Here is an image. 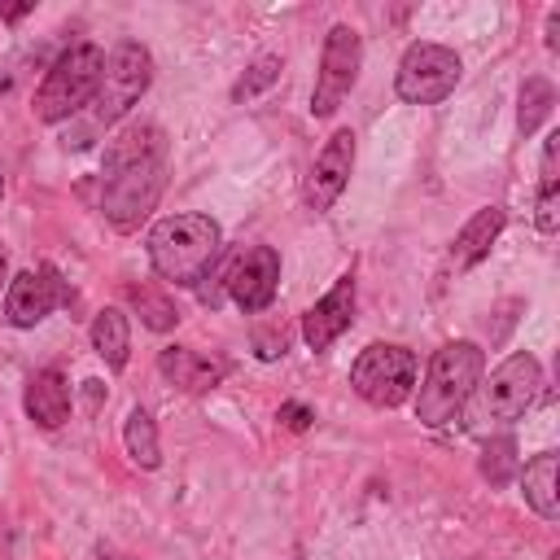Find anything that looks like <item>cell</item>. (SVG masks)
I'll list each match as a JSON object with an SVG mask.
<instances>
[{"label": "cell", "mask_w": 560, "mask_h": 560, "mask_svg": "<svg viewBox=\"0 0 560 560\" xmlns=\"http://www.w3.org/2000/svg\"><path fill=\"white\" fill-rule=\"evenodd\" d=\"M166 188V131L131 122L118 131L101 162V210L118 232H136Z\"/></svg>", "instance_id": "cell-1"}, {"label": "cell", "mask_w": 560, "mask_h": 560, "mask_svg": "<svg viewBox=\"0 0 560 560\" xmlns=\"http://www.w3.org/2000/svg\"><path fill=\"white\" fill-rule=\"evenodd\" d=\"M144 249H149V262L153 271L175 284V289H192L210 276L219 249H223V228L210 219V214H166L149 228L144 236Z\"/></svg>", "instance_id": "cell-2"}, {"label": "cell", "mask_w": 560, "mask_h": 560, "mask_svg": "<svg viewBox=\"0 0 560 560\" xmlns=\"http://www.w3.org/2000/svg\"><path fill=\"white\" fill-rule=\"evenodd\" d=\"M481 372H486V354L477 341H446L442 350H433L420 394H416V420L429 429L455 424L459 411L468 407Z\"/></svg>", "instance_id": "cell-3"}, {"label": "cell", "mask_w": 560, "mask_h": 560, "mask_svg": "<svg viewBox=\"0 0 560 560\" xmlns=\"http://www.w3.org/2000/svg\"><path fill=\"white\" fill-rule=\"evenodd\" d=\"M101 70H105V52L96 44H70L52 70L44 74L39 92H35V118L39 122H66L74 118L92 96H96V83H101Z\"/></svg>", "instance_id": "cell-4"}, {"label": "cell", "mask_w": 560, "mask_h": 560, "mask_svg": "<svg viewBox=\"0 0 560 560\" xmlns=\"http://www.w3.org/2000/svg\"><path fill=\"white\" fill-rule=\"evenodd\" d=\"M538 385H542V368L534 354L516 350L508 354L486 381H477V398H472V424H512L521 420L534 398H538Z\"/></svg>", "instance_id": "cell-5"}, {"label": "cell", "mask_w": 560, "mask_h": 560, "mask_svg": "<svg viewBox=\"0 0 560 560\" xmlns=\"http://www.w3.org/2000/svg\"><path fill=\"white\" fill-rule=\"evenodd\" d=\"M416 354L407 346H394V341H372L368 350H359L354 368H350V385L363 402L389 411V407H402L416 389Z\"/></svg>", "instance_id": "cell-6"}, {"label": "cell", "mask_w": 560, "mask_h": 560, "mask_svg": "<svg viewBox=\"0 0 560 560\" xmlns=\"http://www.w3.org/2000/svg\"><path fill=\"white\" fill-rule=\"evenodd\" d=\"M149 79H153V57H149V48L136 44V39L114 44V52L105 57L96 96L88 101V105H92V127H114V122L144 96Z\"/></svg>", "instance_id": "cell-7"}, {"label": "cell", "mask_w": 560, "mask_h": 560, "mask_svg": "<svg viewBox=\"0 0 560 560\" xmlns=\"http://www.w3.org/2000/svg\"><path fill=\"white\" fill-rule=\"evenodd\" d=\"M459 74H464V61H459L455 48L420 39V44H411L402 52L398 74H394V92L407 105H438V101H446L455 92Z\"/></svg>", "instance_id": "cell-8"}, {"label": "cell", "mask_w": 560, "mask_h": 560, "mask_svg": "<svg viewBox=\"0 0 560 560\" xmlns=\"http://www.w3.org/2000/svg\"><path fill=\"white\" fill-rule=\"evenodd\" d=\"M359 66H363V39H359L354 26L337 22L324 35V52H319V70H315V92H311V114L315 118L337 114V105L350 96V88L359 79Z\"/></svg>", "instance_id": "cell-9"}, {"label": "cell", "mask_w": 560, "mask_h": 560, "mask_svg": "<svg viewBox=\"0 0 560 560\" xmlns=\"http://www.w3.org/2000/svg\"><path fill=\"white\" fill-rule=\"evenodd\" d=\"M276 289H280V254L271 245H245L223 271V293L245 315H262L276 302Z\"/></svg>", "instance_id": "cell-10"}, {"label": "cell", "mask_w": 560, "mask_h": 560, "mask_svg": "<svg viewBox=\"0 0 560 560\" xmlns=\"http://www.w3.org/2000/svg\"><path fill=\"white\" fill-rule=\"evenodd\" d=\"M70 302V284L61 280V271L52 262H39L31 271H18L9 276V289H4V319L13 328H35L39 319H48L57 306Z\"/></svg>", "instance_id": "cell-11"}, {"label": "cell", "mask_w": 560, "mask_h": 560, "mask_svg": "<svg viewBox=\"0 0 560 560\" xmlns=\"http://www.w3.org/2000/svg\"><path fill=\"white\" fill-rule=\"evenodd\" d=\"M350 171H354V131L341 127V131H332V136L324 140V149L315 153V166H311V175H306V210H311V214H324V210L341 197Z\"/></svg>", "instance_id": "cell-12"}, {"label": "cell", "mask_w": 560, "mask_h": 560, "mask_svg": "<svg viewBox=\"0 0 560 560\" xmlns=\"http://www.w3.org/2000/svg\"><path fill=\"white\" fill-rule=\"evenodd\" d=\"M350 324H354V271H341L337 284L302 315V341L319 354V350H328Z\"/></svg>", "instance_id": "cell-13"}, {"label": "cell", "mask_w": 560, "mask_h": 560, "mask_svg": "<svg viewBox=\"0 0 560 560\" xmlns=\"http://www.w3.org/2000/svg\"><path fill=\"white\" fill-rule=\"evenodd\" d=\"M158 372L184 389V394H206L214 389L223 376H228V359L223 354H206V350H192V346H166L158 354Z\"/></svg>", "instance_id": "cell-14"}, {"label": "cell", "mask_w": 560, "mask_h": 560, "mask_svg": "<svg viewBox=\"0 0 560 560\" xmlns=\"http://www.w3.org/2000/svg\"><path fill=\"white\" fill-rule=\"evenodd\" d=\"M22 407L26 416L39 424V429H57L70 420V385L57 368H39L31 381H26V394H22Z\"/></svg>", "instance_id": "cell-15"}, {"label": "cell", "mask_w": 560, "mask_h": 560, "mask_svg": "<svg viewBox=\"0 0 560 560\" xmlns=\"http://www.w3.org/2000/svg\"><path fill=\"white\" fill-rule=\"evenodd\" d=\"M503 223H508L503 206H486V210H477V214L459 228V236H455V245H451V262H455V271L477 267V262L490 254V245L499 241Z\"/></svg>", "instance_id": "cell-16"}, {"label": "cell", "mask_w": 560, "mask_h": 560, "mask_svg": "<svg viewBox=\"0 0 560 560\" xmlns=\"http://www.w3.org/2000/svg\"><path fill=\"white\" fill-rule=\"evenodd\" d=\"M556 464H560V455H556V451H542V455H534V459L516 472V477H521V490H525V503H529L542 521H556V512H560Z\"/></svg>", "instance_id": "cell-17"}, {"label": "cell", "mask_w": 560, "mask_h": 560, "mask_svg": "<svg viewBox=\"0 0 560 560\" xmlns=\"http://www.w3.org/2000/svg\"><path fill=\"white\" fill-rule=\"evenodd\" d=\"M92 350H96L114 372L127 368V354H131V324H127V315H122L118 306L96 311V319H92Z\"/></svg>", "instance_id": "cell-18"}, {"label": "cell", "mask_w": 560, "mask_h": 560, "mask_svg": "<svg viewBox=\"0 0 560 560\" xmlns=\"http://www.w3.org/2000/svg\"><path fill=\"white\" fill-rule=\"evenodd\" d=\"M127 302H131V311L140 315V324L153 328V332H171V328L179 324V311H175V302L166 298L162 284H149V280L127 284Z\"/></svg>", "instance_id": "cell-19"}, {"label": "cell", "mask_w": 560, "mask_h": 560, "mask_svg": "<svg viewBox=\"0 0 560 560\" xmlns=\"http://www.w3.org/2000/svg\"><path fill=\"white\" fill-rule=\"evenodd\" d=\"M122 442H127V455L140 464V468H158L162 464V446H158V424L144 407H131L127 424H122Z\"/></svg>", "instance_id": "cell-20"}, {"label": "cell", "mask_w": 560, "mask_h": 560, "mask_svg": "<svg viewBox=\"0 0 560 560\" xmlns=\"http://www.w3.org/2000/svg\"><path fill=\"white\" fill-rule=\"evenodd\" d=\"M551 105H556V88L542 79V74H534V79H525L521 83V109H516V131L521 136H534L538 127H542V118L551 114Z\"/></svg>", "instance_id": "cell-21"}, {"label": "cell", "mask_w": 560, "mask_h": 560, "mask_svg": "<svg viewBox=\"0 0 560 560\" xmlns=\"http://www.w3.org/2000/svg\"><path fill=\"white\" fill-rule=\"evenodd\" d=\"M521 472V459H516V438L512 433H499L481 446V477L490 486H508L512 477Z\"/></svg>", "instance_id": "cell-22"}, {"label": "cell", "mask_w": 560, "mask_h": 560, "mask_svg": "<svg viewBox=\"0 0 560 560\" xmlns=\"http://www.w3.org/2000/svg\"><path fill=\"white\" fill-rule=\"evenodd\" d=\"M280 70H284V61L280 57H258L236 83H232V101L241 105V101H249V96H258V92H267L276 79H280Z\"/></svg>", "instance_id": "cell-23"}, {"label": "cell", "mask_w": 560, "mask_h": 560, "mask_svg": "<svg viewBox=\"0 0 560 560\" xmlns=\"http://www.w3.org/2000/svg\"><path fill=\"white\" fill-rule=\"evenodd\" d=\"M254 350H258V359H280L289 350V328L280 319L254 324Z\"/></svg>", "instance_id": "cell-24"}, {"label": "cell", "mask_w": 560, "mask_h": 560, "mask_svg": "<svg viewBox=\"0 0 560 560\" xmlns=\"http://www.w3.org/2000/svg\"><path fill=\"white\" fill-rule=\"evenodd\" d=\"M556 162H560V131H551V136H547V144H542L538 188H547V192H556V188H560V171H556Z\"/></svg>", "instance_id": "cell-25"}, {"label": "cell", "mask_w": 560, "mask_h": 560, "mask_svg": "<svg viewBox=\"0 0 560 560\" xmlns=\"http://www.w3.org/2000/svg\"><path fill=\"white\" fill-rule=\"evenodd\" d=\"M534 228H538V232H556V228H560V188H556V192L538 188V206H534Z\"/></svg>", "instance_id": "cell-26"}, {"label": "cell", "mask_w": 560, "mask_h": 560, "mask_svg": "<svg viewBox=\"0 0 560 560\" xmlns=\"http://www.w3.org/2000/svg\"><path fill=\"white\" fill-rule=\"evenodd\" d=\"M311 420H315L311 407H302V402H280V424H284V429L302 433V429H311Z\"/></svg>", "instance_id": "cell-27"}, {"label": "cell", "mask_w": 560, "mask_h": 560, "mask_svg": "<svg viewBox=\"0 0 560 560\" xmlns=\"http://www.w3.org/2000/svg\"><path fill=\"white\" fill-rule=\"evenodd\" d=\"M547 48H551V52H560V9H551V13H547Z\"/></svg>", "instance_id": "cell-28"}, {"label": "cell", "mask_w": 560, "mask_h": 560, "mask_svg": "<svg viewBox=\"0 0 560 560\" xmlns=\"http://www.w3.org/2000/svg\"><path fill=\"white\" fill-rule=\"evenodd\" d=\"M96 560H136V556H127V551H118V547L101 542V547H96Z\"/></svg>", "instance_id": "cell-29"}, {"label": "cell", "mask_w": 560, "mask_h": 560, "mask_svg": "<svg viewBox=\"0 0 560 560\" xmlns=\"http://www.w3.org/2000/svg\"><path fill=\"white\" fill-rule=\"evenodd\" d=\"M0 289H9V249L0 245Z\"/></svg>", "instance_id": "cell-30"}]
</instances>
